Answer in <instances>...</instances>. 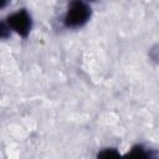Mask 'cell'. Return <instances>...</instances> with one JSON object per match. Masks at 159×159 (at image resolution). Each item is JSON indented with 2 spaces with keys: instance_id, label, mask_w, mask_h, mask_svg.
Segmentation results:
<instances>
[{
  "instance_id": "1",
  "label": "cell",
  "mask_w": 159,
  "mask_h": 159,
  "mask_svg": "<svg viewBox=\"0 0 159 159\" xmlns=\"http://www.w3.org/2000/svg\"><path fill=\"white\" fill-rule=\"evenodd\" d=\"M91 17V6L87 0H71L63 17V24L70 29L82 27Z\"/></svg>"
},
{
  "instance_id": "4",
  "label": "cell",
  "mask_w": 159,
  "mask_h": 159,
  "mask_svg": "<svg viewBox=\"0 0 159 159\" xmlns=\"http://www.w3.org/2000/svg\"><path fill=\"white\" fill-rule=\"evenodd\" d=\"M118 155V153L114 150V149H112V148H107V149H104L103 152H101V153H98V157H117Z\"/></svg>"
},
{
  "instance_id": "2",
  "label": "cell",
  "mask_w": 159,
  "mask_h": 159,
  "mask_svg": "<svg viewBox=\"0 0 159 159\" xmlns=\"http://www.w3.org/2000/svg\"><path fill=\"white\" fill-rule=\"evenodd\" d=\"M5 22L10 27L11 31L16 32L17 35H20L22 37H27V35L30 34L31 27H32L31 15L25 9L17 10L16 12H12L11 15H9Z\"/></svg>"
},
{
  "instance_id": "3",
  "label": "cell",
  "mask_w": 159,
  "mask_h": 159,
  "mask_svg": "<svg viewBox=\"0 0 159 159\" xmlns=\"http://www.w3.org/2000/svg\"><path fill=\"white\" fill-rule=\"evenodd\" d=\"M128 155L129 157H149L150 154L145 150V148H143L142 145H135V147H133L132 148V152L130 153H128Z\"/></svg>"
},
{
  "instance_id": "6",
  "label": "cell",
  "mask_w": 159,
  "mask_h": 159,
  "mask_svg": "<svg viewBox=\"0 0 159 159\" xmlns=\"http://www.w3.org/2000/svg\"><path fill=\"white\" fill-rule=\"evenodd\" d=\"M87 1H93V0H87Z\"/></svg>"
},
{
  "instance_id": "5",
  "label": "cell",
  "mask_w": 159,
  "mask_h": 159,
  "mask_svg": "<svg viewBox=\"0 0 159 159\" xmlns=\"http://www.w3.org/2000/svg\"><path fill=\"white\" fill-rule=\"evenodd\" d=\"M7 2H9V0H1V7H5Z\"/></svg>"
}]
</instances>
